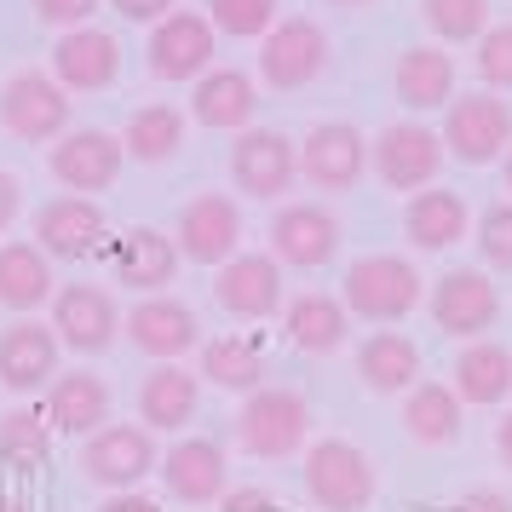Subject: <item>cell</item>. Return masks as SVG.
Wrapping results in <instances>:
<instances>
[{
    "label": "cell",
    "instance_id": "2e32d148",
    "mask_svg": "<svg viewBox=\"0 0 512 512\" xmlns=\"http://www.w3.org/2000/svg\"><path fill=\"white\" fill-rule=\"evenodd\" d=\"M52 75H58L64 93H104L121 75V41L93 24L64 29L58 47H52Z\"/></svg>",
    "mask_w": 512,
    "mask_h": 512
},
{
    "label": "cell",
    "instance_id": "8d00e7d4",
    "mask_svg": "<svg viewBox=\"0 0 512 512\" xmlns=\"http://www.w3.org/2000/svg\"><path fill=\"white\" fill-rule=\"evenodd\" d=\"M420 12H426V29L438 35V41H484L489 29V0H420Z\"/></svg>",
    "mask_w": 512,
    "mask_h": 512
},
{
    "label": "cell",
    "instance_id": "74e56055",
    "mask_svg": "<svg viewBox=\"0 0 512 512\" xmlns=\"http://www.w3.org/2000/svg\"><path fill=\"white\" fill-rule=\"evenodd\" d=\"M208 18L236 41H259L277 29V0H208Z\"/></svg>",
    "mask_w": 512,
    "mask_h": 512
},
{
    "label": "cell",
    "instance_id": "ffe728a7",
    "mask_svg": "<svg viewBox=\"0 0 512 512\" xmlns=\"http://www.w3.org/2000/svg\"><path fill=\"white\" fill-rule=\"evenodd\" d=\"M213 300L219 311H231L242 323H259V317H271L282 305V265L271 254H236L219 265V277H213Z\"/></svg>",
    "mask_w": 512,
    "mask_h": 512
},
{
    "label": "cell",
    "instance_id": "ac0fdd59",
    "mask_svg": "<svg viewBox=\"0 0 512 512\" xmlns=\"http://www.w3.org/2000/svg\"><path fill=\"white\" fill-rule=\"evenodd\" d=\"M340 254V219L317 202H294L271 219V259L294 271H317Z\"/></svg>",
    "mask_w": 512,
    "mask_h": 512
},
{
    "label": "cell",
    "instance_id": "d4e9b609",
    "mask_svg": "<svg viewBox=\"0 0 512 512\" xmlns=\"http://www.w3.org/2000/svg\"><path fill=\"white\" fill-rule=\"evenodd\" d=\"M466 225H472V208H466L461 190H438L426 185L409 196V208H403V236L415 242L420 254H438L449 242H461Z\"/></svg>",
    "mask_w": 512,
    "mask_h": 512
},
{
    "label": "cell",
    "instance_id": "ab89813d",
    "mask_svg": "<svg viewBox=\"0 0 512 512\" xmlns=\"http://www.w3.org/2000/svg\"><path fill=\"white\" fill-rule=\"evenodd\" d=\"M478 75H484L489 93H512V24L484 29V41H478Z\"/></svg>",
    "mask_w": 512,
    "mask_h": 512
},
{
    "label": "cell",
    "instance_id": "f546056e",
    "mask_svg": "<svg viewBox=\"0 0 512 512\" xmlns=\"http://www.w3.org/2000/svg\"><path fill=\"white\" fill-rule=\"evenodd\" d=\"M507 392H512V351L495 346V340H472L455 357V397L489 409V403H507Z\"/></svg>",
    "mask_w": 512,
    "mask_h": 512
},
{
    "label": "cell",
    "instance_id": "7dc6e473",
    "mask_svg": "<svg viewBox=\"0 0 512 512\" xmlns=\"http://www.w3.org/2000/svg\"><path fill=\"white\" fill-rule=\"evenodd\" d=\"M495 455H501V461L512 466V415L501 420V426H495Z\"/></svg>",
    "mask_w": 512,
    "mask_h": 512
},
{
    "label": "cell",
    "instance_id": "7402d4cb",
    "mask_svg": "<svg viewBox=\"0 0 512 512\" xmlns=\"http://www.w3.org/2000/svg\"><path fill=\"white\" fill-rule=\"evenodd\" d=\"M58 380V334L52 323H12L0 328V386L6 392H41Z\"/></svg>",
    "mask_w": 512,
    "mask_h": 512
},
{
    "label": "cell",
    "instance_id": "60d3db41",
    "mask_svg": "<svg viewBox=\"0 0 512 512\" xmlns=\"http://www.w3.org/2000/svg\"><path fill=\"white\" fill-rule=\"evenodd\" d=\"M29 6H35V18L52 24V29H81L98 12V0H29Z\"/></svg>",
    "mask_w": 512,
    "mask_h": 512
},
{
    "label": "cell",
    "instance_id": "d590c367",
    "mask_svg": "<svg viewBox=\"0 0 512 512\" xmlns=\"http://www.w3.org/2000/svg\"><path fill=\"white\" fill-rule=\"evenodd\" d=\"M47 455H52V420L41 409L0 415V461L18 466V472H35V466H47Z\"/></svg>",
    "mask_w": 512,
    "mask_h": 512
},
{
    "label": "cell",
    "instance_id": "8fae6325",
    "mask_svg": "<svg viewBox=\"0 0 512 512\" xmlns=\"http://www.w3.org/2000/svg\"><path fill=\"white\" fill-rule=\"evenodd\" d=\"M432 323L449 340H478L501 323V288L484 271H443L432 288Z\"/></svg>",
    "mask_w": 512,
    "mask_h": 512
},
{
    "label": "cell",
    "instance_id": "e575fe53",
    "mask_svg": "<svg viewBox=\"0 0 512 512\" xmlns=\"http://www.w3.org/2000/svg\"><path fill=\"white\" fill-rule=\"evenodd\" d=\"M121 144H127V156L144 167H162L179 156V144H185V116L173 110V104H144L127 116L121 127Z\"/></svg>",
    "mask_w": 512,
    "mask_h": 512
},
{
    "label": "cell",
    "instance_id": "7a4b0ae2",
    "mask_svg": "<svg viewBox=\"0 0 512 512\" xmlns=\"http://www.w3.org/2000/svg\"><path fill=\"white\" fill-rule=\"evenodd\" d=\"M346 311L363 323H403L420 305V271L397 254H369L346 271Z\"/></svg>",
    "mask_w": 512,
    "mask_h": 512
},
{
    "label": "cell",
    "instance_id": "6da1fadb",
    "mask_svg": "<svg viewBox=\"0 0 512 512\" xmlns=\"http://www.w3.org/2000/svg\"><path fill=\"white\" fill-rule=\"evenodd\" d=\"M236 438L259 461H288L311 438V403L288 386H259V392H248L242 415H236Z\"/></svg>",
    "mask_w": 512,
    "mask_h": 512
},
{
    "label": "cell",
    "instance_id": "277c9868",
    "mask_svg": "<svg viewBox=\"0 0 512 512\" xmlns=\"http://www.w3.org/2000/svg\"><path fill=\"white\" fill-rule=\"evenodd\" d=\"M443 150H455V162L489 167L512 150V104L495 93H455L443 116Z\"/></svg>",
    "mask_w": 512,
    "mask_h": 512
},
{
    "label": "cell",
    "instance_id": "f35d334b",
    "mask_svg": "<svg viewBox=\"0 0 512 512\" xmlns=\"http://www.w3.org/2000/svg\"><path fill=\"white\" fill-rule=\"evenodd\" d=\"M478 254L495 271H512V202H489L478 219Z\"/></svg>",
    "mask_w": 512,
    "mask_h": 512
},
{
    "label": "cell",
    "instance_id": "4316f807",
    "mask_svg": "<svg viewBox=\"0 0 512 512\" xmlns=\"http://www.w3.org/2000/svg\"><path fill=\"white\" fill-rule=\"evenodd\" d=\"M196 403H202V374H185L179 363H156L139 386V415L150 432H179L196 420Z\"/></svg>",
    "mask_w": 512,
    "mask_h": 512
},
{
    "label": "cell",
    "instance_id": "d6a6232c",
    "mask_svg": "<svg viewBox=\"0 0 512 512\" xmlns=\"http://www.w3.org/2000/svg\"><path fill=\"white\" fill-rule=\"evenodd\" d=\"M403 432H409L415 443H426V449L461 438V397H455V386H438V380L409 386V403H403Z\"/></svg>",
    "mask_w": 512,
    "mask_h": 512
},
{
    "label": "cell",
    "instance_id": "603a6c76",
    "mask_svg": "<svg viewBox=\"0 0 512 512\" xmlns=\"http://www.w3.org/2000/svg\"><path fill=\"white\" fill-rule=\"evenodd\" d=\"M156 472H162L167 495H173V501H185V507H208V501L225 495V449L208 443V438L173 443Z\"/></svg>",
    "mask_w": 512,
    "mask_h": 512
},
{
    "label": "cell",
    "instance_id": "1f68e13d",
    "mask_svg": "<svg viewBox=\"0 0 512 512\" xmlns=\"http://www.w3.org/2000/svg\"><path fill=\"white\" fill-rule=\"evenodd\" d=\"M397 98L409 110H438L455 98V58L443 47H409L397 58Z\"/></svg>",
    "mask_w": 512,
    "mask_h": 512
},
{
    "label": "cell",
    "instance_id": "cb8c5ba5",
    "mask_svg": "<svg viewBox=\"0 0 512 512\" xmlns=\"http://www.w3.org/2000/svg\"><path fill=\"white\" fill-rule=\"evenodd\" d=\"M47 420L52 432H70V438H93L110 426V386L98 374L75 369V374H58L47 392Z\"/></svg>",
    "mask_w": 512,
    "mask_h": 512
},
{
    "label": "cell",
    "instance_id": "52a82bcc",
    "mask_svg": "<svg viewBox=\"0 0 512 512\" xmlns=\"http://www.w3.org/2000/svg\"><path fill=\"white\" fill-rule=\"evenodd\" d=\"M328 70V35L311 18H282L259 47V81L277 93H300Z\"/></svg>",
    "mask_w": 512,
    "mask_h": 512
},
{
    "label": "cell",
    "instance_id": "ee69618b",
    "mask_svg": "<svg viewBox=\"0 0 512 512\" xmlns=\"http://www.w3.org/2000/svg\"><path fill=\"white\" fill-rule=\"evenodd\" d=\"M18 208H24V190H18V179H12V173L0 167V231H6L12 219H18Z\"/></svg>",
    "mask_w": 512,
    "mask_h": 512
},
{
    "label": "cell",
    "instance_id": "e0dca14e",
    "mask_svg": "<svg viewBox=\"0 0 512 512\" xmlns=\"http://www.w3.org/2000/svg\"><path fill=\"white\" fill-rule=\"evenodd\" d=\"M179 254L190 265H225V259L242 254V213H236L231 196L208 190V196L185 202V213H179Z\"/></svg>",
    "mask_w": 512,
    "mask_h": 512
},
{
    "label": "cell",
    "instance_id": "7c38bea8",
    "mask_svg": "<svg viewBox=\"0 0 512 512\" xmlns=\"http://www.w3.org/2000/svg\"><path fill=\"white\" fill-rule=\"evenodd\" d=\"M121 334L133 340V351L156 357V363H179L185 351L202 346V323L185 300H167V294H150L139 300L127 317H121Z\"/></svg>",
    "mask_w": 512,
    "mask_h": 512
},
{
    "label": "cell",
    "instance_id": "bcb514c9",
    "mask_svg": "<svg viewBox=\"0 0 512 512\" xmlns=\"http://www.w3.org/2000/svg\"><path fill=\"white\" fill-rule=\"evenodd\" d=\"M461 512H507V501H495V495H466Z\"/></svg>",
    "mask_w": 512,
    "mask_h": 512
},
{
    "label": "cell",
    "instance_id": "5bb4252c",
    "mask_svg": "<svg viewBox=\"0 0 512 512\" xmlns=\"http://www.w3.org/2000/svg\"><path fill=\"white\" fill-rule=\"evenodd\" d=\"M213 70V18L167 12L150 29V75L156 81H202Z\"/></svg>",
    "mask_w": 512,
    "mask_h": 512
},
{
    "label": "cell",
    "instance_id": "d6986e66",
    "mask_svg": "<svg viewBox=\"0 0 512 512\" xmlns=\"http://www.w3.org/2000/svg\"><path fill=\"white\" fill-rule=\"evenodd\" d=\"M98 254L110 259L116 282L144 288V294H156V288H167V282L179 277V242H173V236H162L156 225H133V231L110 236Z\"/></svg>",
    "mask_w": 512,
    "mask_h": 512
},
{
    "label": "cell",
    "instance_id": "4dcf8cb0",
    "mask_svg": "<svg viewBox=\"0 0 512 512\" xmlns=\"http://www.w3.org/2000/svg\"><path fill=\"white\" fill-rule=\"evenodd\" d=\"M52 300V259L41 242H6L0 248V305L6 311H35Z\"/></svg>",
    "mask_w": 512,
    "mask_h": 512
},
{
    "label": "cell",
    "instance_id": "4fadbf2b",
    "mask_svg": "<svg viewBox=\"0 0 512 512\" xmlns=\"http://www.w3.org/2000/svg\"><path fill=\"white\" fill-rule=\"evenodd\" d=\"M162 466L156 455V438H150V426H104L87 438L81 449V472L104 489H133L139 478H150Z\"/></svg>",
    "mask_w": 512,
    "mask_h": 512
},
{
    "label": "cell",
    "instance_id": "5b68a950",
    "mask_svg": "<svg viewBox=\"0 0 512 512\" xmlns=\"http://www.w3.org/2000/svg\"><path fill=\"white\" fill-rule=\"evenodd\" d=\"M305 495L323 512H363L374 501V461L346 438H323L305 455Z\"/></svg>",
    "mask_w": 512,
    "mask_h": 512
},
{
    "label": "cell",
    "instance_id": "3957f363",
    "mask_svg": "<svg viewBox=\"0 0 512 512\" xmlns=\"http://www.w3.org/2000/svg\"><path fill=\"white\" fill-rule=\"evenodd\" d=\"M70 93L47 70H18L0 87V127L24 144H52L70 133Z\"/></svg>",
    "mask_w": 512,
    "mask_h": 512
},
{
    "label": "cell",
    "instance_id": "9c48e42d",
    "mask_svg": "<svg viewBox=\"0 0 512 512\" xmlns=\"http://www.w3.org/2000/svg\"><path fill=\"white\" fill-rule=\"evenodd\" d=\"M52 334H58V346L81 351V357L110 351L121 334V311L110 300V288H98V282L58 288V300H52Z\"/></svg>",
    "mask_w": 512,
    "mask_h": 512
},
{
    "label": "cell",
    "instance_id": "484cf974",
    "mask_svg": "<svg viewBox=\"0 0 512 512\" xmlns=\"http://www.w3.org/2000/svg\"><path fill=\"white\" fill-rule=\"evenodd\" d=\"M254 110H259V87L242 70H208L190 93V116L213 133H248Z\"/></svg>",
    "mask_w": 512,
    "mask_h": 512
},
{
    "label": "cell",
    "instance_id": "30bf717a",
    "mask_svg": "<svg viewBox=\"0 0 512 512\" xmlns=\"http://www.w3.org/2000/svg\"><path fill=\"white\" fill-rule=\"evenodd\" d=\"M121 162H127V144L104 127H75L52 144V179L64 190H81V196H98L121 179Z\"/></svg>",
    "mask_w": 512,
    "mask_h": 512
},
{
    "label": "cell",
    "instance_id": "9a60e30c",
    "mask_svg": "<svg viewBox=\"0 0 512 512\" xmlns=\"http://www.w3.org/2000/svg\"><path fill=\"white\" fill-rule=\"evenodd\" d=\"M369 167V139L346 127V121H323L311 127L300 144V179L317 190H351Z\"/></svg>",
    "mask_w": 512,
    "mask_h": 512
},
{
    "label": "cell",
    "instance_id": "f6af8a7d",
    "mask_svg": "<svg viewBox=\"0 0 512 512\" xmlns=\"http://www.w3.org/2000/svg\"><path fill=\"white\" fill-rule=\"evenodd\" d=\"M98 512H156V501H144V495H127V489H121L116 501H104Z\"/></svg>",
    "mask_w": 512,
    "mask_h": 512
},
{
    "label": "cell",
    "instance_id": "c3c4849f",
    "mask_svg": "<svg viewBox=\"0 0 512 512\" xmlns=\"http://www.w3.org/2000/svg\"><path fill=\"white\" fill-rule=\"evenodd\" d=\"M0 512H24V507H18V501H0Z\"/></svg>",
    "mask_w": 512,
    "mask_h": 512
},
{
    "label": "cell",
    "instance_id": "681fc988",
    "mask_svg": "<svg viewBox=\"0 0 512 512\" xmlns=\"http://www.w3.org/2000/svg\"><path fill=\"white\" fill-rule=\"evenodd\" d=\"M334 6H369V0H334Z\"/></svg>",
    "mask_w": 512,
    "mask_h": 512
},
{
    "label": "cell",
    "instance_id": "8992f818",
    "mask_svg": "<svg viewBox=\"0 0 512 512\" xmlns=\"http://www.w3.org/2000/svg\"><path fill=\"white\" fill-rule=\"evenodd\" d=\"M231 179L242 196L277 202L300 179V144L288 139V133H277V127H248L231 144Z\"/></svg>",
    "mask_w": 512,
    "mask_h": 512
},
{
    "label": "cell",
    "instance_id": "b9f144b4",
    "mask_svg": "<svg viewBox=\"0 0 512 512\" xmlns=\"http://www.w3.org/2000/svg\"><path fill=\"white\" fill-rule=\"evenodd\" d=\"M110 6H116L127 24H162L167 12H173V0H110Z\"/></svg>",
    "mask_w": 512,
    "mask_h": 512
},
{
    "label": "cell",
    "instance_id": "ba28073f",
    "mask_svg": "<svg viewBox=\"0 0 512 512\" xmlns=\"http://www.w3.org/2000/svg\"><path fill=\"white\" fill-rule=\"evenodd\" d=\"M443 156H449V150H443V133L420 127V121H392V127L369 144L374 173L392 190H426L443 173Z\"/></svg>",
    "mask_w": 512,
    "mask_h": 512
},
{
    "label": "cell",
    "instance_id": "f1b7e54d",
    "mask_svg": "<svg viewBox=\"0 0 512 512\" xmlns=\"http://www.w3.org/2000/svg\"><path fill=\"white\" fill-rule=\"evenodd\" d=\"M282 328H288V340H294L300 351H311V357H328V351L346 346L351 311H346V300H328V294H300V300L288 305Z\"/></svg>",
    "mask_w": 512,
    "mask_h": 512
},
{
    "label": "cell",
    "instance_id": "83f0119b",
    "mask_svg": "<svg viewBox=\"0 0 512 512\" xmlns=\"http://www.w3.org/2000/svg\"><path fill=\"white\" fill-rule=\"evenodd\" d=\"M420 374V346L409 340V334H397V328H380V334H369L363 340V351H357V380L369 386V392L392 397V392H409Z\"/></svg>",
    "mask_w": 512,
    "mask_h": 512
},
{
    "label": "cell",
    "instance_id": "7bdbcfd3",
    "mask_svg": "<svg viewBox=\"0 0 512 512\" xmlns=\"http://www.w3.org/2000/svg\"><path fill=\"white\" fill-rule=\"evenodd\" d=\"M219 512H282V507L271 501V495H265V489H231Z\"/></svg>",
    "mask_w": 512,
    "mask_h": 512
},
{
    "label": "cell",
    "instance_id": "836d02e7",
    "mask_svg": "<svg viewBox=\"0 0 512 512\" xmlns=\"http://www.w3.org/2000/svg\"><path fill=\"white\" fill-rule=\"evenodd\" d=\"M259 374H265V346L254 334H225L202 346V380L219 392H259Z\"/></svg>",
    "mask_w": 512,
    "mask_h": 512
},
{
    "label": "cell",
    "instance_id": "f907efd6",
    "mask_svg": "<svg viewBox=\"0 0 512 512\" xmlns=\"http://www.w3.org/2000/svg\"><path fill=\"white\" fill-rule=\"evenodd\" d=\"M507 190H512V150H507Z\"/></svg>",
    "mask_w": 512,
    "mask_h": 512
},
{
    "label": "cell",
    "instance_id": "44dd1931",
    "mask_svg": "<svg viewBox=\"0 0 512 512\" xmlns=\"http://www.w3.org/2000/svg\"><path fill=\"white\" fill-rule=\"evenodd\" d=\"M35 236H41L47 259H87L110 242V225H104V208L93 196H58L35 213Z\"/></svg>",
    "mask_w": 512,
    "mask_h": 512
}]
</instances>
